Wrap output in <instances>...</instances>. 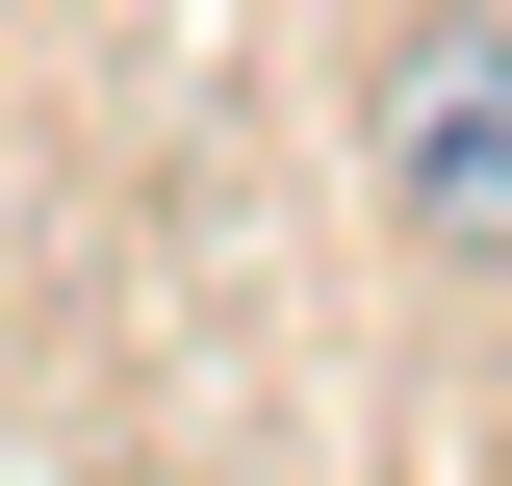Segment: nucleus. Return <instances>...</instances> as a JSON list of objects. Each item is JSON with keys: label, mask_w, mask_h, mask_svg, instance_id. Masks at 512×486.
Returning <instances> with one entry per match:
<instances>
[{"label": "nucleus", "mask_w": 512, "mask_h": 486, "mask_svg": "<svg viewBox=\"0 0 512 486\" xmlns=\"http://www.w3.org/2000/svg\"><path fill=\"white\" fill-rule=\"evenodd\" d=\"M359 180H384V231L436 256V282H512V26H487V0L384 26V77H359Z\"/></svg>", "instance_id": "obj_1"}]
</instances>
